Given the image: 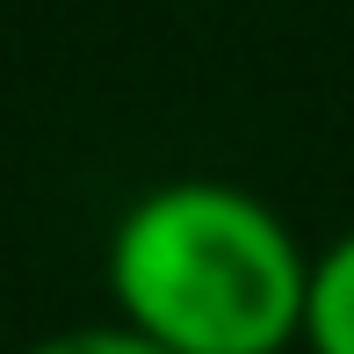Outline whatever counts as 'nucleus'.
<instances>
[{
  "instance_id": "nucleus-1",
  "label": "nucleus",
  "mask_w": 354,
  "mask_h": 354,
  "mask_svg": "<svg viewBox=\"0 0 354 354\" xmlns=\"http://www.w3.org/2000/svg\"><path fill=\"white\" fill-rule=\"evenodd\" d=\"M109 304L167 354H289L311 253L268 196L210 174L145 188L102 246Z\"/></svg>"
},
{
  "instance_id": "nucleus-2",
  "label": "nucleus",
  "mask_w": 354,
  "mask_h": 354,
  "mask_svg": "<svg viewBox=\"0 0 354 354\" xmlns=\"http://www.w3.org/2000/svg\"><path fill=\"white\" fill-rule=\"evenodd\" d=\"M304 354H354V232L311 253L304 282Z\"/></svg>"
},
{
  "instance_id": "nucleus-3",
  "label": "nucleus",
  "mask_w": 354,
  "mask_h": 354,
  "mask_svg": "<svg viewBox=\"0 0 354 354\" xmlns=\"http://www.w3.org/2000/svg\"><path fill=\"white\" fill-rule=\"evenodd\" d=\"M22 354H167V347H159V340H145V333H131L123 318H94V326L44 333V340H29Z\"/></svg>"
}]
</instances>
